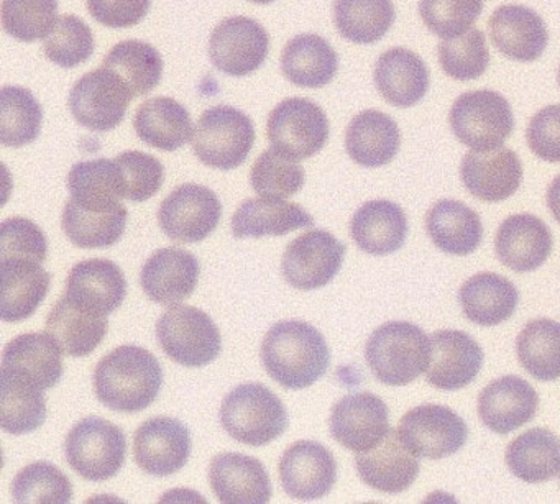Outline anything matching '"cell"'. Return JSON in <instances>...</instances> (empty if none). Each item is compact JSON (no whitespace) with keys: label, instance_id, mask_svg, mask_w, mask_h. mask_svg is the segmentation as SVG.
<instances>
[{"label":"cell","instance_id":"obj_12","mask_svg":"<svg viewBox=\"0 0 560 504\" xmlns=\"http://www.w3.org/2000/svg\"><path fill=\"white\" fill-rule=\"evenodd\" d=\"M222 204L214 191L188 183L178 186L160 206L159 224L163 234L179 244H198L221 222Z\"/></svg>","mask_w":560,"mask_h":504},{"label":"cell","instance_id":"obj_6","mask_svg":"<svg viewBox=\"0 0 560 504\" xmlns=\"http://www.w3.org/2000/svg\"><path fill=\"white\" fill-rule=\"evenodd\" d=\"M448 124L458 142L488 152L503 146L513 133V109L497 91H468L454 101Z\"/></svg>","mask_w":560,"mask_h":504},{"label":"cell","instance_id":"obj_13","mask_svg":"<svg viewBox=\"0 0 560 504\" xmlns=\"http://www.w3.org/2000/svg\"><path fill=\"white\" fill-rule=\"evenodd\" d=\"M346 245L329 232H306L294 238L281 260V273L290 286L314 291L327 286L342 268Z\"/></svg>","mask_w":560,"mask_h":504},{"label":"cell","instance_id":"obj_40","mask_svg":"<svg viewBox=\"0 0 560 504\" xmlns=\"http://www.w3.org/2000/svg\"><path fill=\"white\" fill-rule=\"evenodd\" d=\"M0 425L8 434L25 435L37 431L47 419L44 389L22 376L2 370L0 375Z\"/></svg>","mask_w":560,"mask_h":504},{"label":"cell","instance_id":"obj_31","mask_svg":"<svg viewBox=\"0 0 560 504\" xmlns=\"http://www.w3.org/2000/svg\"><path fill=\"white\" fill-rule=\"evenodd\" d=\"M350 234L365 254L376 257L395 254L401 250L408 237V218L395 202L375 199L353 214Z\"/></svg>","mask_w":560,"mask_h":504},{"label":"cell","instance_id":"obj_29","mask_svg":"<svg viewBox=\"0 0 560 504\" xmlns=\"http://www.w3.org/2000/svg\"><path fill=\"white\" fill-rule=\"evenodd\" d=\"M45 329L57 340L65 355L81 359L91 355L106 339L109 320L63 294L48 314Z\"/></svg>","mask_w":560,"mask_h":504},{"label":"cell","instance_id":"obj_39","mask_svg":"<svg viewBox=\"0 0 560 504\" xmlns=\"http://www.w3.org/2000/svg\"><path fill=\"white\" fill-rule=\"evenodd\" d=\"M508 468L524 483H544L560 471V438L536 427L517 435L506 448Z\"/></svg>","mask_w":560,"mask_h":504},{"label":"cell","instance_id":"obj_45","mask_svg":"<svg viewBox=\"0 0 560 504\" xmlns=\"http://www.w3.org/2000/svg\"><path fill=\"white\" fill-rule=\"evenodd\" d=\"M44 109L31 91L4 86L0 93V142L21 149L35 142L42 132Z\"/></svg>","mask_w":560,"mask_h":504},{"label":"cell","instance_id":"obj_30","mask_svg":"<svg viewBox=\"0 0 560 504\" xmlns=\"http://www.w3.org/2000/svg\"><path fill=\"white\" fill-rule=\"evenodd\" d=\"M2 370L22 376L47 391L57 386L63 376V350L48 332L24 333L5 345Z\"/></svg>","mask_w":560,"mask_h":504},{"label":"cell","instance_id":"obj_33","mask_svg":"<svg viewBox=\"0 0 560 504\" xmlns=\"http://www.w3.org/2000/svg\"><path fill=\"white\" fill-rule=\"evenodd\" d=\"M313 225L314 219L300 204L284 199H247L232 218V234L235 238L283 237Z\"/></svg>","mask_w":560,"mask_h":504},{"label":"cell","instance_id":"obj_15","mask_svg":"<svg viewBox=\"0 0 560 504\" xmlns=\"http://www.w3.org/2000/svg\"><path fill=\"white\" fill-rule=\"evenodd\" d=\"M389 432L388 406L372 392H353L337 401L330 414V434L349 450L376 447Z\"/></svg>","mask_w":560,"mask_h":504},{"label":"cell","instance_id":"obj_10","mask_svg":"<svg viewBox=\"0 0 560 504\" xmlns=\"http://www.w3.org/2000/svg\"><path fill=\"white\" fill-rule=\"evenodd\" d=\"M136 99L126 81L109 68L84 74L70 93V109L80 126L104 133L116 129Z\"/></svg>","mask_w":560,"mask_h":504},{"label":"cell","instance_id":"obj_26","mask_svg":"<svg viewBox=\"0 0 560 504\" xmlns=\"http://www.w3.org/2000/svg\"><path fill=\"white\" fill-rule=\"evenodd\" d=\"M0 317L4 323L31 319L50 291L51 274L44 270L40 261L0 258Z\"/></svg>","mask_w":560,"mask_h":504},{"label":"cell","instance_id":"obj_9","mask_svg":"<svg viewBox=\"0 0 560 504\" xmlns=\"http://www.w3.org/2000/svg\"><path fill=\"white\" fill-rule=\"evenodd\" d=\"M267 136L271 149L293 160L317 155L329 140V119L316 103L291 97L271 110Z\"/></svg>","mask_w":560,"mask_h":504},{"label":"cell","instance_id":"obj_2","mask_svg":"<svg viewBox=\"0 0 560 504\" xmlns=\"http://www.w3.org/2000/svg\"><path fill=\"white\" fill-rule=\"evenodd\" d=\"M163 386L159 359L137 345H120L94 370L97 399L113 411L133 414L152 406Z\"/></svg>","mask_w":560,"mask_h":504},{"label":"cell","instance_id":"obj_21","mask_svg":"<svg viewBox=\"0 0 560 504\" xmlns=\"http://www.w3.org/2000/svg\"><path fill=\"white\" fill-rule=\"evenodd\" d=\"M199 273L201 265L195 255L183 248H160L143 265L140 284L153 303L175 306L195 293Z\"/></svg>","mask_w":560,"mask_h":504},{"label":"cell","instance_id":"obj_32","mask_svg":"<svg viewBox=\"0 0 560 504\" xmlns=\"http://www.w3.org/2000/svg\"><path fill=\"white\" fill-rule=\"evenodd\" d=\"M399 146L401 132L388 114L375 109L363 110L347 127V153L363 168L388 165L398 155Z\"/></svg>","mask_w":560,"mask_h":504},{"label":"cell","instance_id":"obj_36","mask_svg":"<svg viewBox=\"0 0 560 504\" xmlns=\"http://www.w3.org/2000/svg\"><path fill=\"white\" fill-rule=\"evenodd\" d=\"M133 129L145 145L163 152H176L191 139L189 110L172 97H153L139 107Z\"/></svg>","mask_w":560,"mask_h":504},{"label":"cell","instance_id":"obj_55","mask_svg":"<svg viewBox=\"0 0 560 504\" xmlns=\"http://www.w3.org/2000/svg\"><path fill=\"white\" fill-rule=\"evenodd\" d=\"M152 0H88V11L104 27L130 28L149 14Z\"/></svg>","mask_w":560,"mask_h":504},{"label":"cell","instance_id":"obj_43","mask_svg":"<svg viewBox=\"0 0 560 504\" xmlns=\"http://www.w3.org/2000/svg\"><path fill=\"white\" fill-rule=\"evenodd\" d=\"M521 366L537 382L560 378V324L552 319L533 320L516 340Z\"/></svg>","mask_w":560,"mask_h":504},{"label":"cell","instance_id":"obj_35","mask_svg":"<svg viewBox=\"0 0 560 504\" xmlns=\"http://www.w3.org/2000/svg\"><path fill=\"white\" fill-rule=\"evenodd\" d=\"M425 228L439 250L457 257L474 254L483 238L480 215L464 202L452 199L435 202L429 209Z\"/></svg>","mask_w":560,"mask_h":504},{"label":"cell","instance_id":"obj_50","mask_svg":"<svg viewBox=\"0 0 560 504\" xmlns=\"http://www.w3.org/2000/svg\"><path fill=\"white\" fill-rule=\"evenodd\" d=\"M93 32L86 22L74 15L58 19L51 34L45 38L44 51L51 63L61 68H77L93 57Z\"/></svg>","mask_w":560,"mask_h":504},{"label":"cell","instance_id":"obj_1","mask_svg":"<svg viewBox=\"0 0 560 504\" xmlns=\"http://www.w3.org/2000/svg\"><path fill=\"white\" fill-rule=\"evenodd\" d=\"M261 362L278 385L304 389L326 375L330 352L316 327L303 320H281L261 342Z\"/></svg>","mask_w":560,"mask_h":504},{"label":"cell","instance_id":"obj_59","mask_svg":"<svg viewBox=\"0 0 560 504\" xmlns=\"http://www.w3.org/2000/svg\"><path fill=\"white\" fill-rule=\"evenodd\" d=\"M559 481H560V471H559Z\"/></svg>","mask_w":560,"mask_h":504},{"label":"cell","instance_id":"obj_44","mask_svg":"<svg viewBox=\"0 0 560 504\" xmlns=\"http://www.w3.org/2000/svg\"><path fill=\"white\" fill-rule=\"evenodd\" d=\"M104 68L116 71L133 97L152 93L163 77V60L155 47L140 40L117 44L103 61Z\"/></svg>","mask_w":560,"mask_h":504},{"label":"cell","instance_id":"obj_57","mask_svg":"<svg viewBox=\"0 0 560 504\" xmlns=\"http://www.w3.org/2000/svg\"><path fill=\"white\" fill-rule=\"evenodd\" d=\"M250 2H254V4H271L275 0H250Z\"/></svg>","mask_w":560,"mask_h":504},{"label":"cell","instance_id":"obj_54","mask_svg":"<svg viewBox=\"0 0 560 504\" xmlns=\"http://www.w3.org/2000/svg\"><path fill=\"white\" fill-rule=\"evenodd\" d=\"M530 152L547 163H560V104L546 106L530 119L526 130Z\"/></svg>","mask_w":560,"mask_h":504},{"label":"cell","instance_id":"obj_46","mask_svg":"<svg viewBox=\"0 0 560 504\" xmlns=\"http://www.w3.org/2000/svg\"><path fill=\"white\" fill-rule=\"evenodd\" d=\"M12 496L19 504H68L73 500V484L54 464L35 461L14 478Z\"/></svg>","mask_w":560,"mask_h":504},{"label":"cell","instance_id":"obj_8","mask_svg":"<svg viewBox=\"0 0 560 504\" xmlns=\"http://www.w3.org/2000/svg\"><path fill=\"white\" fill-rule=\"evenodd\" d=\"M68 464L88 481L116 477L126 464L127 437L119 425L103 418L78 422L65 442Z\"/></svg>","mask_w":560,"mask_h":504},{"label":"cell","instance_id":"obj_51","mask_svg":"<svg viewBox=\"0 0 560 504\" xmlns=\"http://www.w3.org/2000/svg\"><path fill=\"white\" fill-rule=\"evenodd\" d=\"M485 0H419V15L429 32L442 40L471 31L483 12Z\"/></svg>","mask_w":560,"mask_h":504},{"label":"cell","instance_id":"obj_42","mask_svg":"<svg viewBox=\"0 0 560 504\" xmlns=\"http://www.w3.org/2000/svg\"><path fill=\"white\" fill-rule=\"evenodd\" d=\"M71 199L83 208H110L124 199V176L116 160L80 162L68 176Z\"/></svg>","mask_w":560,"mask_h":504},{"label":"cell","instance_id":"obj_16","mask_svg":"<svg viewBox=\"0 0 560 504\" xmlns=\"http://www.w3.org/2000/svg\"><path fill=\"white\" fill-rule=\"evenodd\" d=\"M280 481L288 496L293 500H320L336 484V457L319 442H294L281 457Z\"/></svg>","mask_w":560,"mask_h":504},{"label":"cell","instance_id":"obj_58","mask_svg":"<svg viewBox=\"0 0 560 504\" xmlns=\"http://www.w3.org/2000/svg\"><path fill=\"white\" fill-rule=\"evenodd\" d=\"M559 86H560V67H559Z\"/></svg>","mask_w":560,"mask_h":504},{"label":"cell","instance_id":"obj_7","mask_svg":"<svg viewBox=\"0 0 560 504\" xmlns=\"http://www.w3.org/2000/svg\"><path fill=\"white\" fill-rule=\"evenodd\" d=\"M156 339L173 362L186 368H201L218 359L221 330L211 316L192 306H176L156 323Z\"/></svg>","mask_w":560,"mask_h":504},{"label":"cell","instance_id":"obj_20","mask_svg":"<svg viewBox=\"0 0 560 504\" xmlns=\"http://www.w3.org/2000/svg\"><path fill=\"white\" fill-rule=\"evenodd\" d=\"M460 178L474 198L500 202L511 198L523 183V163L513 150L478 152L471 150L462 160Z\"/></svg>","mask_w":560,"mask_h":504},{"label":"cell","instance_id":"obj_11","mask_svg":"<svg viewBox=\"0 0 560 504\" xmlns=\"http://www.w3.org/2000/svg\"><path fill=\"white\" fill-rule=\"evenodd\" d=\"M398 434L416 457L441 460L464 447L468 427L447 406L424 405L402 415Z\"/></svg>","mask_w":560,"mask_h":504},{"label":"cell","instance_id":"obj_19","mask_svg":"<svg viewBox=\"0 0 560 504\" xmlns=\"http://www.w3.org/2000/svg\"><path fill=\"white\" fill-rule=\"evenodd\" d=\"M494 48L508 60L533 63L549 45L546 22L526 5H501L488 21Z\"/></svg>","mask_w":560,"mask_h":504},{"label":"cell","instance_id":"obj_49","mask_svg":"<svg viewBox=\"0 0 560 504\" xmlns=\"http://www.w3.org/2000/svg\"><path fill=\"white\" fill-rule=\"evenodd\" d=\"M306 175L296 160L270 149L252 166L250 185L261 198L287 199L303 189Z\"/></svg>","mask_w":560,"mask_h":504},{"label":"cell","instance_id":"obj_34","mask_svg":"<svg viewBox=\"0 0 560 504\" xmlns=\"http://www.w3.org/2000/svg\"><path fill=\"white\" fill-rule=\"evenodd\" d=\"M458 301L470 323L493 327L500 326L516 313L520 293L508 278L485 271L462 284Z\"/></svg>","mask_w":560,"mask_h":504},{"label":"cell","instance_id":"obj_56","mask_svg":"<svg viewBox=\"0 0 560 504\" xmlns=\"http://www.w3.org/2000/svg\"><path fill=\"white\" fill-rule=\"evenodd\" d=\"M547 208L560 224V175L550 183L549 189H547Z\"/></svg>","mask_w":560,"mask_h":504},{"label":"cell","instance_id":"obj_18","mask_svg":"<svg viewBox=\"0 0 560 504\" xmlns=\"http://www.w3.org/2000/svg\"><path fill=\"white\" fill-rule=\"evenodd\" d=\"M429 385L442 391H457L475 382L483 366V350L462 330H438L431 336Z\"/></svg>","mask_w":560,"mask_h":504},{"label":"cell","instance_id":"obj_25","mask_svg":"<svg viewBox=\"0 0 560 504\" xmlns=\"http://www.w3.org/2000/svg\"><path fill=\"white\" fill-rule=\"evenodd\" d=\"M209 483L224 504H265L273 494L267 468L244 454L218 455L209 468Z\"/></svg>","mask_w":560,"mask_h":504},{"label":"cell","instance_id":"obj_47","mask_svg":"<svg viewBox=\"0 0 560 504\" xmlns=\"http://www.w3.org/2000/svg\"><path fill=\"white\" fill-rule=\"evenodd\" d=\"M58 22V0H4L2 25L24 44L45 40Z\"/></svg>","mask_w":560,"mask_h":504},{"label":"cell","instance_id":"obj_22","mask_svg":"<svg viewBox=\"0 0 560 504\" xmlns=\"http://www.w3.org/2000/svg\"><path fill=\"white\" fill-rule=\"evenodd\" d=\"M537 408L539 395L520 376L494 379L478 396L480 421L494 434H510L533 421Z\"/></svg>","mask_w":560,"mask_h":504},{"label":"cell","instance_id":"obj_4","mask_svg":"<svg viewBox=\"0 0 560 504\" xmlns=\"http://www.w3.org/2000/svg\"><path fill=\"white\" fill-rule=\"evenodd\" d=\"M288 422L283 402L261 383L238 385L222 402V427L234 441L250 447L277 441L287 431Z\"/></svg>","mask_w":560,"mask_h":504},{"label":"cell","instance_id":"obj_23","mask_svg":"<svg viewBox=\"0 0 560 504\" xmlns=\"http://www.w3.org/2000/svg\"><path fill=\"white\" fill-rule=\"evenodd\" d=\"M552 232L533 214L510 215L494 238L498 260L516 273L542 267L552 254Z\"/></svg>","mask_w":560,"mask_h":504},{"label":"cell","instance_id":"obj_48","mask_svg":"<svg viewBox=\"0 0 560 504\" xmlns=\"http://www.w3.org/2000/svg\"><path fill=\"white\" fill-rule=\"evenodd\" d=\"M438 55L442 71L455 81L478 80L490 67L487 37L478 28H471L462 37L442 42Z\"/></svg>","mask_w":560,"mask_h":504},{"label":"cell","instance_id":"obj_53","mask_svg":"<svg viewBox=\"0 0 560 504\" xmlns=\"http://www.w3.org/2000/svg\"><path fill=\"white\" fill-rule=\"evenodd\" d=\"M47 257V235L34 221L12 218L2 224L0 258H27L45 263Z\"/></svg>","mask_w":560,"mask_h":504},{"label":"cell","instance_id":"obj_5","mask_svg":"<svg viewBox=\"0 0 560 504\" xmlns=\"http://www.w3.org/2000/svg\"><path fill=\"white\" fill-rule=\"evenodd\" d=\"M255 143L250 117L231 106L206 110L192 133V152L209 168L231 172L244 165Z\"/></svg>","mask_w":560,"mask_h":504},{"label":"cell","instance_id":"obj_3","mask_svg":"<svg viewBox=\"0 0 560 504\" xmlns=\"http://www.w3.org/2000/svg\"><path fill=\"white\" fill-rule=\"evenodd\" d=\"M431 350V339L421 327L392 320L370 336L365 360L380 383L405 386L428 372Z\"/></svg>","mask_w":560,"mask_h":504},{"label":"cell","instance_id":"obj_24","mask_svg":"<svg viewBox=\"0 0 560 504\" xmlns=\"http://www.w3.org/2000/svg\"><path fill=\"white\" fill-rule=\"evenodd\" d=\"M355 467L363 483L388 494L408 490L421 470L418 457L393 429L376 447L357 454Z\"/></svg>","mask_w":560,"mask_h":504},{"label":"cell","instance_id":"obj_38","mask_svg":"<svg viewBox=\"0 0 560 504\" xmlns=\"http://www.w3.org/2000/svg\"><path fill=\"white\" fill-rule=\"evenodd\" d=\"M129 209L119 202L110 208H83L73 199L65 206L61 227L71 244L80 248H107L122 238Z\"/></svg>","mask_w":560,"mask_h":504},{"label":"cell","instance_id":"obj_41","mask_svg":"<svg viewBox=\"0 0 560 504\" xmlns=\"http://www.w3.org/2000/svg\"><path fill=\"white\" fill-rule=\"evenodd\" d=\"M396 21L393 0H336L334 22L337 32L357 45L382 40Z\"/></svg>","mask_w":560,"mask_h":504},{"label":"cell","instance_id":"obj_17","mask_svg":"<svg viewBox=\"0 0 560 504\" xmlns=\"http://www.w3.org/2000/svg\"><path fill=\"white\" fill-rule=\"evenodd\" d=\"M192 442L178 419L153 418L143 422L133 438V457L145 473L170 477L188 464Z\"/></svg>","mask_w":560,"mask_h":504},{"label":"cell","instance_id":"obj_14","mask_svg":"<svg viewBox=\"0 0 560 504\" xmlns=\"http://www.w3.org/2000/svg\"><path fill=\"white\" fill-rule=\"evenodd\" d=\"M270 50L267 31L254 19L229 17L218 25L209 40L212 65L229 77L242 78L257 71Z\"/></svg>","mask_w":560,"mask_h":504},{"label":"cell","instance_id":"obj_28","mask_svg":"<svg viewBox=\"0 0 560 504\" xmlns=\"http://www.w3.org/2000/svg\"><path fill=\"white\" fill-rule=\"evenodd\" d=\"M65 294L81 306L109 316L126 301V274L110 260L81 261L71 268Z\"/></svg>","mask_w":560,"mask_h":504},{"label":"cell","instance_id":"obj_52","mask_svg":"<svg viewBox=\"0 0 560 504\" xmlns=\"http://www.w3.org/2000/svg\"><path fill=\"white\" fill-rule=\"evenodd\" d=\"M116 162L119 163L122 172L124 199L127 201H149L162 189L165 181V166L155 156L130 150V152L120 153Z\"/></svg>","mask_w":560,"mask_h":504},{"label":"cell","instance_id":"obj_37","mask_svg":"<svg viewBox=\"0 0 560 504\" xmlns=\"http://www.w3.org/2000/svg\"><path fill=\"white\" fill-rule=\"evenodd\" d=\"M281 71L296 86L319 90L332 83L339 71V57L319 35H298L284 47Z\"/></svg>","mask_w":560,"mask_h":504},{"label":"cell","instance_id":"obj_27","mask_svg":"<svg viewBox=\"0 0 560 504\" xmlns=\"http://www.w3.org/2000/svg\"><path fill=\"white\" fill-rule=\"evenodd\" d=\"M376 90L393 107L409 109L424 99L431 86V73L418 54L396 47L378 58L373 73Z\"/></svg>","mask_w":560,"mask_h":504}]
</instances>
